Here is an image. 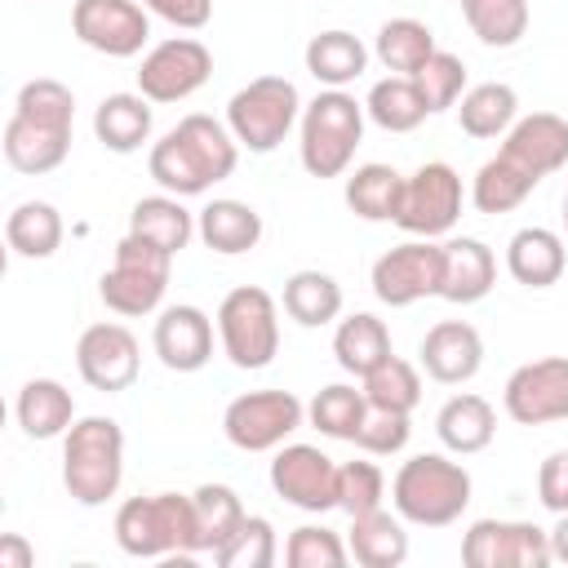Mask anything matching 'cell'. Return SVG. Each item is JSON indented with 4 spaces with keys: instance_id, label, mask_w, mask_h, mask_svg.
I'll return each mask as SVG.
<instances>
[{
    "instance_id": "1",
    "label": "cell",
    "mask_w": 568,
    "mask_h": 568,
    "mask_svg": "<svg viewBox=\"0 0 568 568\" xmlns=\"http://www.w3.org/2000/svg\"><path fill=\"white\" fill-rule=\"evenodd\" d=\"M75 129V98L62 80H27L13 98V115L4 124V160L9 169L40 178L53 173L71 151Z\"/></svg>"
},
{
    "instance_id": "2",
    "label": "cell",
    "mask_w": 568,
    "mask_h": 568,
    "mask_svg": "<svg viewBox=\"0 0 568 568\" xmlns=\"http://www.w3.org/2000/svg\"><path fill=\"white\" fill-rule=\"evenodd\" d=\"M240 164L235 133L213 115H182L160 142H151L146 169L169 195H204Z\"/></svg>"
},
{
    "instance_id": "3",
    "label": "cell",
    "mask_w": 568,
    "mask_h": 568,
    "mask_svg": "<svg viewBox=\"0 0 568 568\" xmlns=\"http://www.w3.org/2000/svg\"><path fill=\"white\" fill-rule=\"evenodd\" d=\"M115 546L133 559L191 564L200 555V519L186 493H151L129 497L115 510Z\"/></svg>"
},
{
    "instance_id": "4",
    "label": "cell",
    "mask_w": 568,
    "mask_h": 568,
    "mask_svg": "<svg viewBox=\"0 0 568 568\" xmlns=\"http://www.w3.org/2000/svg\"><path fill=\"white\" fill-rule=\"evenodd\" d=\"M390 501L404 524L448 528L470 506V470L462 462H448L444 453H417L395 470Z\"/></svg>"
},
{
    "instance_id": "5",
    "label": "cell",
    "mask_w": 568,
    "mask_h": 568,
    "mask_svg": "<svg viewBox=\"0 0 568 568\" xmlns=\"http://www.w3.org/2000/svg\"><path fill=\"white\" fill-rule=\"evenodd\" d=\"M124 479V430L111 417H80L62 435V484L80 506H106Z\"/></svg>"
},
{
    "instance_id": "6",
    "label": "cell",
    "mask_w": 568,
    "mask_h": 568,
    "mask_svg": "<svg viewBox=\"0 0 568 568\" xmlns=\"http://www.w3.org/2000/svg\"><path fill=\"white\" fill-rule=\"evenodd\" d=\"M364 138V102L346 89H324L302 106V169L311 178H342Z\"/></svg>"
},
{
    "instance_id": "7",
    "label": "cell",
    "mask_w": 568,
    "mask_h": 568,
    "mask_svg": "<svg viewBox=\"0 0 568 568\" xmlns=\"http://www.w3.org/2000/svg\"><path fill=\"white\" fill-rule=\"evenodd\" d=\"M297 120H302V98L297 84L284 75H257L244 89H235L226 102V129L253 155L275 151Z\"/></svg>"
},
{
    "instance_id": "8",
    "label": "cell",
    "mask_w": 568,
    "mask_h": 568,
    "mask_svg": "<svg viewBox=\"0 0 568 568\" xmlns=\"http://www.w3.org/2000/svg\"><path fill=\"white\" fill-rule=\"evenodd\" d=\"M217 337H222V355L244 368L257 373L280 355V306L266 288L257 284H240L222 297L217 306Z\"/></svg>"
},
{
    "instance_id": "9",
    "label": "cell",
    "mask_w": 568,
    "mask_h": 568,
    "mask_svg": "<svg viewBox=\"0 0 568 568\" xmlns=\"http://www.w3.org/2000/svg\"><path fill=\"white\" fill-rule=\"evenodd\" d=\"M169 271H173V253H164L138 235H124L115 244L111 271H102V280H98V297L115 315H151L164 302Z\"/></svg>"
},
{
    "instance_id": "10",
    "label": "cell",
    "mask_w": 568,
    "mask_h": 568,
    "mask_svg": "<svg viewBox=\"0 0 568 568\" xmlns=\"http://www.w3.org/2000/svg\"><path fill=\"white\" fill-rule=\"evenodd\" d=\"M306 422V404L293 390H248L222 413V435L240 453H271Z\"/></svg>"
},
{
    "instance_id": "11",
    "label": "cell",
    "mask_w": 568,
    "mask_h": 568,
    "mask_svg": "<svg viewBox=\"0 0 568 568\" xmlns=\"http://www.w3.org/2000/svg\"><path fill=\"white\" fill-rule=\"evenodd\" d=\"M457 217H462V178H457V169L444 164V160L417 164L404 178V200H399L395 226L417 235V240H435V235L453 231Z\"/></svg>"
},
{
    "instance_id": "12",
    "label": "cell",
    "mask_w": 568,
    "mask_h": 568,
    "mask_svg": "<svg viewBox=\"0 0 568 568\" xmlns=\"http://www.w3.org/2000/svg\"><path fill=\"white\" fill-rule=\"evenodd\" d=\"M373 293L386 306H413L422 297H439L444 284V244L430 240H404L395 248H386L373 262Z\"/></svg>"
},
{
    "instance_id": "13",
    "label": "cell",
    "mask_w": 568,
    "mask_h": 568,
    "mask_svg": "<svg viewBox=\"0 0 568 568\" xmlns=\"http://www.w3.org/2000/svg\"><path fill=\"white\" fill-rule=\"evenodd\" d=\"M462 559L470 568H546L550 532L528 519H475L462 537Z\"/></svg>"
},
{
    "instance_id": "14",
    "label": "cell",
    "mask_w": 568,
    "mask_h": 568,
    "mask_svg": "<svg viewBox=\"0 0 568 568\" xmlns=\"http://www.w3.org/2000/svg\"><path fill=\"white\" fill-rule=\"evenodd\" d=\"M209 71H213L209 44L195 40V36H173V40H160L142 58V67H138V93L151 98V102H182L195 89H204Z\"/></svg>"
},
{
    "instance_id": "15",
    "label": "cell",
    "mask_w": 568,
    "mask_h": 568,
    "mask_svg": "<svg viewBox=\"0 0 568 568\" xmlns=\"http://www.w3.org/2000/svg\"><path fill=\"white\" fill-rule=\"evenodd\" d=\"M71 31L93 53L133 58V53H142V44L151 36V18L138 0H75L71 4Z\"/></svg>"
},
{
    "instance_id": "16",
    "label": "cell",
    "mask_w": 568,
    "mask_h": 568,
    "mask_svg": "<svg viewBox=\"0 0 568 568\" xmlns=\"http://www.w3.org/2000/svg\"><path fill=\"white\" fill-rule=\"evenodd\" d=\"M271 488L297 510L324 515L337 506V466L315 444H280L271 462Z\"/></svg>"
},
{
    "instance_id": "17",
    "label": "cell",
    "mask_w": 568,
    "mask_h": 568,
    "mask_svg": "<svg viewBox=\"0 0 568 568\" xmlns=\"http://www.w3.org/2000/svg\"><path fill=\"white\" fill-rule=\"evenodd\" d=\"M501 404H506L510 422H519V426L564 422L568 417V359L564 355H546V359L519 364L506 377Z\"/></svg>"
},
{
    "instance_id": "18",
    "label": "cell",
    "mask_w": 568,
    "mask_h": 568,
    "mask_svg": "<svg viewBox=\"0 0 568 568\" xmlns=\"http://www.w3.org/2000/svg\"><path fill=\"white\" fill-rule=\"evenodd\" d=\"M75 368L93 390H129L142 373V355H138V337L124 324H89L75 342Z\"/></svg>"
},
{
    "instance_id": "19",
    "label": "cell",
    "mask_w": 568,
    "mask_h": 568,
    "mask_svg": "<svg viewBox=\"0 0 568 568\" xmlns=\"http://www.w3.org/2000/svg\"><path fill=\"white\" fill-rule=\"evenodd\" d=\"M501 155L515 160L528 178H550L568 164V120L555 115V111H532V115H519L506 138H501Z\"/></svg>"
},
{
    "instance_id": "20",
    "label": "cell",
    "mask_w": 568,
    "mask_h": 568,
    "mask_svg": "<svg viewBox=\"0 0 568 568\" xmlns=\"http://www.w3.org/2000/svg\"><path fill=\"white\" fill-rule=\"evenodd\" d=\"M151 346L164 368L200 373L213 359V320L200 306H164L151 328Z\"/></svg>"
},
{
    "instance_id": "21",
    "label": "cell",
    "mask_w": 568,
    "mask_h": 568,
    "mask_svg": "<svg viewBox=\"0 0 568 568\" xmlns=\"http://www.w3.org/2000/svg\"><path fill=\"white\" fill-rule=\"evenodd\" d=\"M417 355H422V368H426L430 382H439V386H462V382H470V377L479 373V364H484V337H479V328L466 324V320H439L435 328H426Z\"/></svg>"
},
{
    "instance_id": "22",
    "label": "cell",
    "mask_w": 568,
    "mask_h": 568,
    "mask_svg": "<svg viewBox=\"0 0 568 568\" xmlns=\"http://www.w3.org/2000/svg\"><path fill=\"white\" fill-rule=\"evenodd\" d=\"M497 284V257L484 240L475 235H457L444 244V284H439V297L453 302V306H470V302H484Z\"/></svg>"
},
{
    "instance_id": "23",
    "label": "cell",
    "mask_w": 568,
    "mask_h": 568,
    "mask_svg": "<svg viewBox=\"0 0 568 568\" xmlns=\"http://www.w3.org/2000/svg\"><path fill=\"white\" fill-rule=\"evenodd\" d=\"M506 271L515 284L524 288H550L564 280L568 257H564V240L546 226H524L510 235L506 244Z\"/></svg>"
},
{
    "instance_id": "24",
    "label": "cell",
    "mask_w": 568,
    "mask_h": 568,
    "mask_svg": "<svg viewBox=\"0 0 568 568\" xmlns=\"http://www.w3.org/2000/svg\"><path fill=\"white\" fill-rule=\"evenodd\" d=\"M435 435L448 453L457 457H470V453H484L497 435V413L484 395H453L439 413H435Z\"/></svg>"
},
{
    "instance_id": "25",
    "label": "cell",
    "mask_w": 568,
    "mask_h": 568,
    "mask_svg": "<svg viewBox=\"0 0 568 568\" xmlns=\"http://www.w3.org/2000/svg\"><path fill=\"white\" fill-rule=\"evenodd\" d=\"M351 559L364 568H399L408 559V532L399 510H368V515H351V532H346Z\"/></svg>"
},
{
    "instance_id": "26",
    "label": "cell",
    "mask_w": 568,
    "mask_h": 568,
    "mask_svg": "<svg viewBox=\"0 0 568 568\" xmlns=\"http://www.w3.org/2000/svg\"><path fill=\"white\" fill-rule=\"evenodd\" d=\"M195 235L213 253L235 257V253L257 248V240H262V213L253 204H244V200H209L200 209V217H195Z\"/></svg>"
},
{
    "instance_id": "27",
    "label": "cell",
    "mask_w": 568,
    "mask_h": 568,
    "mask_svg": "<svg viewBox=\"0 0 568 568\" xmlns=\"http://www.w3.org/2000/svg\"><path fill=\"white\" fill-rule=\"evenodd\" d=\"M13 413H18V426L31 435V439H58L71 430L75 422V399L62 382L53 377H31L18 399H13Z\"/></svg>"
},
{
    "instance_id": "28",
    "label": "cell",
    "mask_w": 568,
    "mask_h": 568,
    "mask_svg": "<svg viewBox=\"0 0 568 568\" xmlns=\"http://www.w3.org/2000/svg\"><path fill=\"white\" fill-rule=\"evenodd\" d=\"M129 235H138V240L178 257L195 235V217L186 213L182 195H169V191L164 195H142L129 213Z\"/></svg>"
},
{
    "instance_id": "29",
    "label": "cell",
    "mask_w": 568,
    "mask_h": 568,
    "mask_svg": "<svg viewBox=\"0 0 568 568\" xmlns=\"http://www.w3.org/2000/svg\"><path fill=\"white\" fill-rule=\"evenodd\" d=\"M151 124H155L151 120V98H142V93H111L93 111V133L115 155H129L142 142H151Z\"/></svg>"
},
{
    "instance_id": "30",
    "label": "cell",
    "mask_w": 568,
    "mask_h": 568,
    "mask_svg": "<svg viewBox=\"0 0 568 568\" xmlns=\"http://www.w3.org/2000/svg\"><path fill=\"white\" fill-rule=\"evenodd\" d=\"M302 58H306V71H311L324 89H346V84L359 80L364 67H368V49H364V40L351 36V31H337V27L311 36Z\"/></svg>"
},
{
    "instance_id": "31",
    "label": "cell",
    "mask_w": 568,
    "mask_h": 568,
    "mask_svg": "<svg viewBox=\"0 0 568 568\" xmlns=\"http://www.w3.org/2000/svg\"><path fill=\"white\" fill-rule=\"evenodd\" d=\"M333 355H337V364L351 373V377H368L377 364H386L395 351H390V333H386V324L377 320V315H368V311H355V315H346L342 324H337V333H333Z\"/></svg>"
},
{
    "instance_id": "32",
    "label": "cell",
    "mask_w": 568,
    "mask_h": 568,
    "mask_svg": "<svg viewBox=\"0 0 568 568\" xmlns=\"http://www.w3.org/2000/svg\"><path fill=\"white\" fill-rule=\"evenodd\" d=\"M457 120H462V133L466 138H506V129L519 120V98L510 84L501 80H488V84H475L462 93L457 102Z\"/></svg>"
},
{
    "instance_id": "33",
    "label": "cell",
    "mask_w": 568,
    "mask_h": 568,
    "mask_svg": "<svg viewBox=\"0 0 568 568\" xmlns=\"http://www.w3.org/2000/svg\"><path fill=\"white\" fill-rule=\"evenodd\" d=\"M404 200V173L390 164H359L346 178V209L364 222H395Z\"/></svg>"
},
{
    "instance_id": "34",
    "label": "cell",
    "mask_w": 568,
    "mask_h": 568,
    "mask_svg": "<svg viewBox=\"0 0 568 568\" xmlns=\"http://www.w3.org/2000/svg\"><path fill=\"white\" fill-rule=\"evenodd\" d=\"M4 240L18 257L44 262L62 248V213L49 200H22L4 222Z\"/></svg>"
},
{
    "instance_id": "35",
    "label": "cell",
    "mask_w": 568,
    "mask_h": 568,
    "mask_svg": "<svg viewBox=\"0 0 568 568\" xmlns=\"http://www.w3.org/2000/svg\"><path fill=\"white\" fill-rule=\"evenodd\" d=\"M284 311L302 328H324L342 315V284L328 271H293L284 280Z\"/></svg>"
},
{
    "instance_id": "36",
    "label": "cell",
    "mask_w": 568,
    "mask_h": 568,
    "mask_svg": "<svg viewBox=\"0 0 568 568\" xmlns=\"http://www.w3.org/2000/svg\"><path fill=\"white\" fill-rule=\"evenodd\" d=\"M364 115L386 129V133H413L430 111L413 84V75H386L368 89V102H364Z\"/></svg>"
},
{
    "instance_id": "37",
    "label": "cell",
    "mask_w": 568,
    "mask_h": 568,
    "mask_svg": "<svg viewBox=\"0 0 568 568\" xmlns=\"http://www.w3.org/2000/svg\"><path fill=\"white\" fill-rule=\"evenodd\" d=\"M532 186H537V178H528L515 160H506L497 151L493 160L479 164V173L470 182V204L479 213H510V209H519L532 195Z\"/></svg>"
},
{
    "instance_id": "38",
    "label": "cell",
    "mask_w": 568,
    "mask_h": 568,
    "mask_svg": "<svg viewBox=\"0 0 568 568\" xmlns=\"http://www.w3.org/2000/svg\"><path fill=\"white\" fill-rule=\"evenodd\" d=\"M373 53L390 75H413L435 53V31L417 18H390V22L377 27Z\"/></svg>"
},
{
    "instance_id": "39",
    "label": "cell",
    "mask_w": 568,
    "mask_h": 568,
    "mask_svg": "<svg viewBox=\"0 0 568 568\" xmlns=\"http://www.w3.org/2000/svg\"><path fill=\"white\" fill-rule=\"evenodd\" d=\"M364 417H368L364 386L355 390V386H346V382H333V386L315 390V399L306 404V422H311L320 435H328V439H351V444H355Z\"/></svg>"
},
{
    "instance_id": "40",
    "label": "cell",
    "mask_w": 568,
    "mask_h": 568,
    "mask_svg": "<svg viewBox=\"0 0 568 568\" xmlns=\"http://www.w3.org/2000/svg\"><path fill=\"white\" fill-rule=\"evenodd\" d=\"M191 501H195V519H200V555H217L235 537V528L244 524L248 510H244L240 493L226 484H200L191 493Z\"/></svg>"
},
{
    "instance_id": "41",
    "label": "cell",
    "mask_w": 568,
    "mask_h": 568,
    "mask_svg": "<svg viewBox=\"0 0 568 568\" xmlns=\"http://www.w3.org/2000/svg\"><path fill=\"white\" fill-rule=\"evenodd\" d=\"M462 18L488 49H510L528 36V0H462Z\"/></svg>"
},
{
    "instance_id": "42",
    "label": "cell",
    "mask_w": 568,
    "mask_h": 568,
    "mask_svg": "<svg viewBox=\"0 0 568 568\" xmlns=\"http://www.w3.org/2000/svg\"><path fill=\"white\" fill-rule=\"evenodd\" d=\"M359 382H364L368 408H377V413H413L422 404V373L399 355H390Z\"/></svg>"
},
{
    "instance_id": "43",
    "label": "cell",
    "mask_w": 568,
    "mask_h": 568,
    "mask_svg": "<svg viewBox=\"0 0 568 568\" xmlns=\"http://www.w3.org/2000/svg\"><path fill=\"white\" fill-rule=\"evenodd\" d=\"M413 84H417L426 111L439 115V111H448V106L462 102V93H466V62H462L457 53H448V49H435V53L413 71Z\"/></svg>"
},
{
    "instance_id": "44",
    "label": "cell",
    "mask_w": 568,
    "mask_h": 568,
    "mask_svg": "<svg viewBox=\"0 0 568 568\" xmlns=\"http://www.w3.org/2000/svg\"><path fill=\"white\" fill-rule=\"evenodd\" d=\"M280 555L275 546V528L266 515H244V524L235 528V537L213 555L222 568H271Z\"/></svg>"
},
{
    "instance_id": "45",
    "label": "cell",
    "mask_w": 568,
    "mask_h": 568,
    "mask_svg": "<svg viewBox=\"0 0 568 568\" xmlns=\"http://www.w3.org/2000/svg\"><path fill=\"white\" fill-rule=\"evenodd\" d=\"M346 559H351V546L324 524H302L288 532V546H284L288 568H342Z\"/></svg>"
},
{
    "instance_id": "46",
    "label": "cell",
    "mask_w": 568,
    "mask_h": 568,
    "mask_svg": "<svg viewBox=\"0 0 568 568\" xmlns=\"http://www.w3.org/2000/svg\"><path fill=\"white\" fill-rule=\"evenodd\" d=\"M386 497V475L377 462H342L337 466V506L346 515H368Z\"/></svg>"
},
{
    "instance_id": "47",
    "label": "cell",
    "mask_w": 568,
    "mask_h": 568,
    "mask_svg": "<svg viewBox=\"0 0 568 568\" xmlns=\"http://www.w3.org/2000/svg\"><path fill=\"white\" fill-rule=\"evenodd\" d=\"M408 435H413L408 413H377V408H368V417H364L355 444H359L364 453H373V457H395V453H404Z\"/></svg>"
},
{
    "instance_id": "48",
    "label": "cell",
    "mask_w": 568,
    "mask_h": 568,
    "mask_svg": "<svg viewBox=\"0 0 568 568\" xmlns=\"http://www.w3.org/2000/svg\"><path fill=\"white\" fill-rule=\"evenodd\" d=\"M537 497L550 515L568 510V448H555L537 470Z\"/></svg>"
},
{
    "instance_id": "49",
    "label": "cell",
    "mask_w": 568,
    "mask_h": 568,
    "mask_svg": "<svg viewBox=\"0 0 568 568\" xmlns=\"http://www.w3.org/2000/svg\"><path fill=\"white\" fill-rule=\"evenodd\" d=\"M142 9L164 18L178 31H200L213 18V0H142Z\"/></svg>"
},
{
    "instance_id": "50",
    "label": "cell",
    "mask_w": 568,
    "mask_h": 568,
    "mask_svg": "<svg viewBox=\"0 0 568 568\" xmlns=\"http://www.w3.org/2000/svg\"><path fill=\"white\" fill-rule=\"evenodd\" d=\"M36 564V550L22 532H4L0 537V568H31Z\"/></svg>"
},
{
    "instance_id": "51",
    "label": "cell",
    "mask_w": 568,
    "mask_h": 568,
    "mask_svg": "<svg viewBox=\"0 0 568 568\" xmlns=\"http://www.w3.org/2000/svg\"><path fill=\"white\" fill-rule=\"evenodd\" d=\"M550 555H555L559 564H568V510H564L559 524L550 528Z\"/></svg>"
},
{
    "instance_id": "52",
    "label": "cell",
    "mask_w": 568,
    "mask_h": 568,
    "mask_svg": "<svg viewBox=\"0 0 568 568\" xmlns=\"http://www.w3.org/2000/svg\"><path fill=\"white\" fill-rule=\"evenodd\" d=\"M564 226H568V191H564Z\"/></svg>"
}]
</instances>
